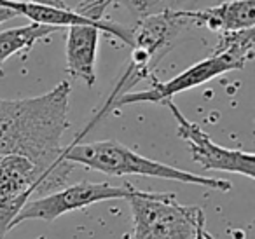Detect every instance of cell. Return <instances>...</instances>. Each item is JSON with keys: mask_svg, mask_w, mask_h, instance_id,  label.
Masks as SVG:
<instances>
[{"mask_svg": "<svg viewBox=\"0 0 255 239\" xmlns=\"http://www.w3.org/2000/svg\"><path fill=\"white\" fill-rule=\"evenodd\" d=\"M70 82L19 100L0 98V159L23 155L35 162L58 189L68 185L75 164L63 159L61 138L68 129Z\"/></svg>", "mask_w": 255, "mask_h": 239, "instance_id": "obj_1", "label": "cell"}, {"mask_svg": "<svg viewBox=\"0 0 255 239\" xmlns=\"http://www.w3.org/2000/svg\"><path fill=\"white\" fill-rule=\"evenodd\" d=\"M63 159L72 164L86 166V168L110 176H150V178H163L191 183V185H201L206 189L219 190V192H229L233 189L231 182H227V180L210 178V176H201L196 173L173 168V166H168L164 162L140 155L138 152L114 140L93 141V143H70L67 148H63Z\"/></svg>", "mask_w": 255, "mask_h": 239, "instance_id": "obj_2", "label": "cell"}, {"mask_svg": "<svg viewBox=\"0 0 255 239\" xmlns=\"http://www.w3.org/2000/svg\"><path fill=\"white\" fill-rule=\"evenodd\" d=\"M133 239H196L205 220L199 206H184L170 192H142L129 197Z\"/></svg>", "mask_w": 255, "mask_h": 239, "instance_id": "obj_3", "label": "cell"}, {"mask_svg": "<svg viewBox=\"0 0 255 239\" xmlns=\"http://www.w3.org/2000/svg\"><path fill=\"white\" fill-rule=\"evenodd\" d=\"M133 185H110V183H93V182H79L74 185H67L58 192L47 194L39 199L26 201L25 206L19 210L11 224V229L26 220H42L54 222L61 215L70 213L75 210H82L86 206H91L95 203L110 199H129L133 194H136Z\"/></svg>", "mask_w": 255, "mask_h": 239, "instance_id": "obj_4", "label": "cell"}, {"mask_svg": "<svg viewBox=\"0 0 255 239\" xmlns=\"http://www.w3.org/2000/svg\"><path fill=\"white\" fill-rule=\"evenodd\" d=\"M163 105H166L177 119V133L182 140L187 141L192 161L196 164L203 169H219L247 176L248 180L255 178V155L252 152L226 148L215 143L210 134L205 133L196 122H191L171 100L164 102Z\"/></svg>", "mask_w": 255, "mask_h": 239, "instance_id": "obj_5", "label": "cell"}, {"mask_svg": "<svg viewBox=\"0 0 255 239\" xmlns=\"http://www.w3.org/2000/svg\"><path fill=\"white\" fill-rule=\"evenodd\" d=\"M245 65L240 63L238 60L231 58L229 54H212L206 60L189 67L187 70L180 72L177 77L170 79L166 82L152 81V88L145 91L136 93H126L119 96L112 103L110 110L121 109L126 105H135V103H164L171 100L175 95H180L184 91H189L192 88H198L201 84H206L212 79L219 77L222 74L233 70H243Z\"/></svg>", "mask_w": 255, "mask_h": 239, "instance_id": "obj_6", "label": "cell"}, {"mask_svg": "<svg viewBox=\"0 0 255 239\" xmlns=\"http://www.w3.org/2000/svg\"><path fill=\"white\" fill-rule=\"evenodd\" d=\"M56 183L47 176L35 162L23 155H7L0 159V199L26 201L32 194L58 192Z\"/></svg>", "mask_w": 255, "mask_h": 239, "instance_id": "obj_7", "label": "cell"}, {"mask_svg": "<svg viewBox=\"0 0 255 239\" xmlns=\"http://www.w3.org/2000/svg\"><path fill=\"white\" fill-rule=\"evenodd\" d=\"M4 7L14 11L16 14H21L25 18L32 19V23L44 26H53V28H60V26H95L102 33L116 37L123 44L129 46V26H123L119 23H96L91 19L84 18V16L77 14L72 9H61V7H51V5H35V4H25V2H12V0H2Z\"/></svg>", "mask_w": 255, "mask_h": 239, "instance_id": "obj_8", "label": "cell"}, {"mask_svg": "<svg viewBox=\"0 0 255 239\" xmlns=\"http://www.w3.org/2000/svg\"><path fill=\"white\" fill-rule=\"evenodd\" d=\"M185 16L196 26H206L217 35L255 28V0H227L213 7L185 11Z\"/></svg>", "mask_w": 255, "mask_h": 239, "instance_id": "obj_9", "label": "cell"}, {"mask_svg": "<svg viewBox=\"0 0 255 239\" xmlns=\"http://www.w3.org/2000/svg\"><path fill=\"white\" fill-rule=\"evenodd\" d=\"M100 30L95 26L67 28V72L93 88L96 82V51Z\"/></svg>", "mask_w": 255, "mask_h": 239, "instance_id": "obj_10", "label": "cell"}, {"mask_svg": "<svg viewBox=\"0 0 255 239\" xmlns=\"http://www.w3.org/2000/svg\"><path fill=\"white\" fill-rule=\"evenodd\" d=\"M54 32H58V28L37 25V23L0 32V63L7 61L16 53L33 47L37 42L51 37Z\"/></svg>", "mask_w": 255, "mask_h": 239, "instance_id": "obj_11", "label": "cell"}, {"mask_svg": "<svg viewBox=\"0 0 255 239\" xmlns=\"http://www.w3.org/2000/svg\"><path fill=\"white\" fill-rule=\"evenodd\" d=\"M255 47V28L240 30V32L219 33V42L213 54H229L240 63L247 65L254 58Z\"/></svg>", "mask_w": 255, "mask_h": 239, "instance_id": "obj_12", "label": "cell"}, {"mask_svg": "<svg viewBox=\"0 0 255 239\" xmlns=\"http://www.w3.org/2000/svg\"><path fill=\"white\" fill-rule=\"evenodd\" d=\"M117 4L124 5L135 21L149 16H156L168 11H180V5L185 0H116Z\"/></svg>", "mask_w": 255, "mask_h": 239, "instance_id": "obj_13", "label": "cell"}, {"mask_svg": "<svg viewBox=\"0 0 255 239\" xmlns=\"http://www.w3.org/2000/svg\"><path fill=\"white\" fill-rule=\"evenodd\" d=\"M112 4H117L116 0H81L77 7L74 9L77 14L84 16V18L91 19L96 23H103V14Z\"/></svg>", "mask_w": 255, "mask_h": 239, "instance_id": "obj_14", "label": "cell"}, {"mask_svg": "<svg viewBox=\"0 0 255 239\" xmlns=\"http://www.w3.org/2000/svg\"><path fill=\"white\" fill-rule=\"evenodd\" d=\"M26 203L21 201H2L0 199V239H4V236L11 231V224L14 217L19 213Z\"/></svg>", "mask_w": 255, "mask_h": 239, "instance_id": "obj_15", "label": "cell"}, {"mask_svg": "<svg viewBox=\"0 0 255 239\" xmlns=\"http://www.w3.org/2000/svg\"><path fill=\"white\" fill-rule=\"evenodd\" d=\"M25 4H35V5H51V7H61V9H72L65 0H23Z\"/></svg>", "mask_w": 255, "mask_h": 239, "instance_id": "obj_16", "label": "cell"}, {"mask_svg": "<svg viewBox=\"0 0 255 239\" xmlns=\"http://www.w3.org/2000/svg\"><path fill=\"white\" fill-rule=\"evenodd\" d=\"M16 16H18V14H16L14 11L4 7V5H0V25H2V23H5V21H9V19L16 18Z\"/></svg>", "mask_w": 255, "mask_h": 239, "instance_id": "obj_17", "label": "cell"}, {"mask_svg": "<svg viewBox=\"0 0 255 239\" xmlns=\"http://www.w3.org/2000/svg\"><path fill=\"white\" fill-rule=\"evenodd\" d=\"M196 239H215L208 231L205 229V220L198 225V232H196Z\"/></svg>", "mask_w": 255, "mask_h": 239, "instance_id": "obj_18", "label": "cell"}, {"mask_svg": "<svg viewBox=\"0 0 255 239\" xmlns=\"http://www.w3.org/2000/svg\"><path fill=\"white\" fill-rule=\"evenodd\" d=\"M37 239H47V238H46V236H39Z\"/></svg>", "mask_w": 255, "mask_h": 239, "instance_id": "obj_19", "label": "cell"}]
</instances>
